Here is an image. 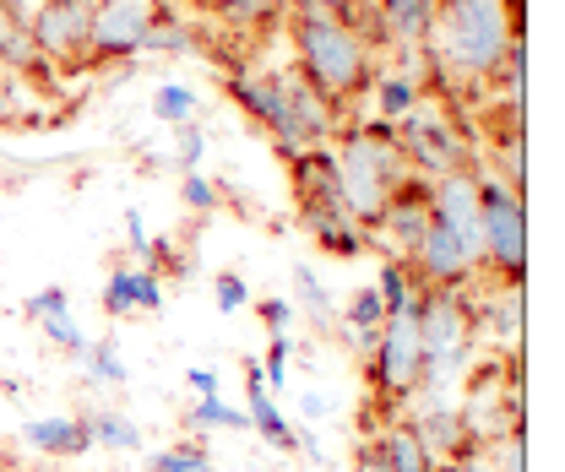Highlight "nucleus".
<instances>
[{
	"label": "nucleus",
	"mask_w": 565,
	"mask_h": 472,
	"mask_svg": "<svg viewBox=\"0 0 565 472\" xmlns=\"http://www.w3.org/2000/svg\"><path fill=\"white\" fill-rule=\"evenodd\" d=\"M6 120H22V82L11 71H0V126Z\"/></svg>",
	"instance_id": "4c0bfd02"
},
{
	"label": "nucleus",
	"mask_w": 565,
	"mask_h": 472,
	"mask_svg": "<svg viewBox=\"0 0 565 472\" xmlns=\"http://www.w3.org/2000/svg\"><path fill=\"white\" fill-rule=\"evenodd\" d=\"M180 202L191 206V212H217V206H223V185L207 180L202 169H196V174H180Z\"/></svg>",
	"instance_id": "2f4dec72"
},
{
	"label": "nucleus",
	"mask_w": 565,
	"mask_h": 472,
	"mask_svg": "<svg viewBox=\"0 0 565 472\" xmlns=\"http://www.w3.org/2000/svg\"><path fill=\"white\" fill-rule=\"evenodd\" d=\"M294 55H299V76L310 87H321L332 104L349 98V93H364L370 76H375L370 44L349 22H338L332 11H316V6L294 11Z\"/></svg>",
	"instance_id": "7ed1b4c3"
},
{
	"label": "nucleus",
	"mask_w": 565,
	"mask_h": 472,
	"mask_svg": "<svg viewBox=\"0 0 565 472\" xmlns=\"http://www.w3.org/2000/svg\"><path fill=\"white\" fill-rule=\"evenodd\" d=\"M191 50H196V33L158 0V17H152V28L141 39V55H191Z\"/></svg>",
	"instance_id": "aec40b11"
},
{
	"label": "nucleus",
	"mask_w": 565,
	"mask_h": 472,
	"mask_svg": "<svg viewBox=\"0 0 565 472\" xmlns=\"http://www.w3.org/2000/svg\"><path fill=\"white\" fill-rule=\"evenodd\" d=\"M152 17H158V0H93L87 61H98V66H126V61H137Z\"/></svg>",
	"instance_id": "423d86ee"
},
{
	"label": "nucleus",
	"mask_w": 565,
	"mask_h": 472,
	"mask_svg": "<svg viewBox=\"0 0 565 472\" xmlns=\"http://www.w3.org/2000/svg\"><path fill=\"white\" fill-rule=\"evenodd\" d=\"M228 98L256 120V126H267V136L278 141V152L288 158H299L305 152V136L294 126V109H288V87H282V71H234L228 76Z\"/></svg>",
	"instance_id": "0eeeda50"
},
{
	"label": "nucleus",
	"mask_w": 565,
	"mask_h": 472,
	"mask_svg": "<svg viewBox=\"0 0 565 472\" xmlns=\"http://www.w3.org/2000/svg\"><path fill=\"white\" fill-rule=\"evenodd\" d=\"M479 234H484V267L522 288L527 271V206L500 174H479Z\"/></svg>",
	"instance_id": "20e7f679"
},
{
	"label": "nucleus",
	"mask_w": 565,
	"mask_h": 472,
	"mask_svg": "<svg viewBox=\"0 0 565 472\" xmlns=\"http://www.w3.org/2000/svg\"><path fill=\"white\" fill-rule=\"evenodd\" d=\"M22 446H33L39 457H55V462H66V457H87V451H93V440H87V429H82V418H76V412L28 418V423H22Z\"/></svg>",
	"instance_id": "ddd939ff"
},
{
	"label": "nucleus",
	"mask_w": 565,
	"mask_h": 472,
	"mask_svg": "<svg viewBox=\"0 0 565 472\" xmlns=\"http://www.w3.org/2000/svg\"><path fill=\"white\" fill-rule=\"evenodd\" d=\"M39 332L55 342L61 353H71V358H82V353H87V342H93L82 326H76V315H50V321H39Z\"/></svg>",
	"instance_id": "473e14b6"
},
{
	"label": "nucleus",
	"mask_w": 565,
	"mask_h": 472,
	"mask_svg": "<svg viewBox=\"0 0 565 472\" xmlns=\"http://www.w3.org/2000/svg\"><path fill=\"white\" fill-rule=\"evenodd\" d=\"M39 66V50H33V33H28V22L22 17H11V11H0V71H33Z\"/></svg>",
	"instance_id": "4be33fe9"
},
{
	"label": "nucleus",
	"mask_w": 565,
	"mask_h": 472,
	"mask_svg": "<svg viewBox=\"0 0 565 472\" xmlns=\"http://www.w3.org/2000/svg\"><path fill=\"white\" fill-rule=\"evenodd\" d=\"M522 44V0H435L429 55L457 76H500V61Z\"/></svg>",
	"instance_id": "f257e3e1"
},
{
	"label": "nucleus",
	"mask_w": 565,
	"mask_h": 472,
	"mask_svg": "<svg viewBox=\"0 0 565 472\" xmlns=\"http://www.w3.org/2000/svg\"><path fill=\"white\" fill-rule=\"evenodd\" d=\"M147 472H212V457L202 446H169L147 457Z\"/></svg>",
	"instance_id": "c756f323"
},
{
	"label": "nucleus",
	"mask_w": 565,
	"mask_h": 472,
	"mask_svg": "<svg viewBox=\"0 0 565 472\" xmlns=\"http://www.w3.org/2000/svg\"><path fill=\"white\" fill-rule=\"evenodd\" d=\"M294 293H299V310L327 332V326H338V299H332V288L316 277L310 261H294Z\"/></svg>",
	"instance_id": "6ab92c4d"
},
{
	"label": "nucleus",
	"mask_w": 565,
	"mask_h": 472,
	"mask_svg": "<svg viewBox=\"0 0 565 472\" xmlns=\"http://www.w3.org/2000/svg\"><path fill=\"white\" fill-rule=\"evenodd\" d=\"M141 267H109L104 277V315L109 321H126V315H141V288H137Z\"/></svg>",
	"instance_id": "5701e85b"
},
{
	"label": "nucleus",
	"mask_w": 565,
	"mask_h": 472,
	"mask_svg": "<svg viewBox=\"0 0 565 472\" xmlns=\"http://www.w3.org/2000/svg\"><path fill=\"white\" fill-rule=\"evenodd\" d=\"M484 321H490V332L500 342L522 337V288H511V282H505V293H494V304L484 310Z\"/></svg>",
	"instance_id": "a878e982"
},
{
	"label": "nucleus",
	"mask_w": 565,
	"mask_h": 472,
	"mask_svg": "<svg viewBox=\"0 0 565 472\" xmlns=\"http://www.w3.org/2000/svg\"><path fill=\"white\" fill-rule=\"evenodd\" d=\"M202 158H207V131H202L196 120H191V126H174V158H169V163H174L180 174H196Z\"/></svg>",
	"instance_id": "7c9ffc66"
},
{
	"label": "nucleus",
	"mask_w": 565,
	"mask_h": 472,
	"mask_svg": "<svg viewBox=\"0 0 565 472\" xmlns=\"http://www.w3.org/2000/svg\"><path fill=\"white\" fill-rule=\"evenodd\" d=\"M375 457L386 462V472H435V457L424 451V440H419V429L408 423V418H397V423H386L375 440Z\"/></svg>",
	"instance_id": "2eb2a0df"
},
{
	"label": "nucleus",
	"mask_w": 565,
	"mask_h": 472,
	"mask_svg": "<svg viewBox=\"0 0 565 472\" xmlns=\"http://www.w3.org/2000/svg\"><path fill=\"white\" fill-rule=\"evenodd\" d=\"M375 293H381V304H386V315H408L414 304H419V288H414V277H408V261H381L375 267V282H370Z\"/></svg>",
	"instance_id": "412c9836"
},
{
	"label": "nucleus",
	"mask_w": 565,
	"mask_h": 472,
	"mask_svg": "<svg viewBox=\"0 0 565 472\" xmlns=\"http://www.w3.org/2000/svg\"><path fill=\"white\" fill-rule=\"evenodd\" d=\"M180 6H212V0H180Z\"/></svg>",
	"instance_id": "a18cd8bd"
},
{
	"label": "nucleus",
	"mask_w": 565,
	"mask_h": 472,
	"mask_svg": "<svg viewBox=\"0 0 565 472\" xmlns=\"http://www.w3.org/2000/svg\"><path fill=\"white\" fill-rule=\"evenodd\" d=\"M370 87H375V115L386 126H397L408 109L424 104V87L414 82V71H381V76H370Z\"/></svg>",
	"instance_id": "dca6fc26"
},
{
	"label": "nucleus",
	"mask_w": 565,
	"mask_h": 472,
	"mask_svg": "<svg viewBox=\"0 0 565 472\" xmlns=\"http://www.w3.org/2000/svg\"><path fill=\"white\" fill-rule=\"evenodd\" d=\"M212 11L228 22V28H262L282 11V0H212Z\"/></svg>",
	"instance_id": "bb28decb"
},
{
	"label": "nucleus",
	"mask_w": 565,
	"mask_h": 472,
	"mask_svg": "<svg viewBox=\"0 0 565 472\" xmlns=\"http://www.w3.org/2000/svg\"><path fill=\"white\" fill-rule=\"evenodd\" d=\"M196 115H202V93L191 82H158L152 87V120L158 126L174 131V126H191Z\"/></svg>",
	"instance_id": "a211bd4d"
},
{
	"label": "nucleus",
	"mask_w": 565,
	"mask_h": 472,
	"mask_svg": "<svg viewBox=\"0 0 565 472\" xmlns=\"http://www.w3.org/2000/svg\"><path fill=\"white\" fill-rule=\"evenodd\" d=\"M375 234L397 250L392 261H414V250H419V239L429 234V180H408L392 202H386V212H381V223H375Z\"/></svg>",
	"instance_id": "9b49d317"
},
{
	"label": "nucleus",
	"mask_w": 565,
	"mask_h": 472,
	"mask_svg": "<svg viewBox=\"0 0 565 472\" xmlns=\"http://www.w3.org/2000/svg\"><path fill=\"white\" fill-rule=\"evenodd\" d=\"M212 299H217V315H239V310L250 304V282H245L239 271H217Z\"/></svg>",
	"instance_id": "72a5a7b5"
},
{
	"label": "nucleus",
	"mask_w": 565,
	"mask_h": 472,
	"mask_svg": "<svg viewBox=\"0 0 565 472\" xmlns=\"http://www.w3.org/2000/svg\"><path fill=\"white\" fill-rule=\"evenodd\" d=\"M327 412H332V397H321V391H305V397H299V418H305V423H321Z\"/></svg>",
	"instance_id": "37998d69"
},
{
	"label": "nucleus",
	"mask_w": 565,
	"mask_h": 472,
	"mask_svg": "<svg viewBox=\"0 0 565 472\" xmlns=\"http://www.w3.org/2000/svg\"><path fill=\"white\" fill-rule=\"evenodd\" d=\"M392 136H397V147H403V158H408V169H414L419 180H440V174L468 169V147H462L457 126H451L440 109H429V104L408 109V115L392 126Z\"/></svg>",
	"instance_id": "39448f33"
},
{
	"label": "nucleus",
	"mask_w": 565,
	"mask_h": 472,
	"mask_svg": "<svg viewBox=\"0 0 565 472\" xmlns=\"http://www.w3.org/2000/svg\"><path fill=\"white\" fill-rule=\"evenodd\" d=\"M82 364V375L93 380V386H126L131 380V369H126V358H120V347L104 337V342H87V353L76 358Z\"/></svg>",
	"instance_id": "b1692460"
},
{
	"label": "nucleus",
	"mask_w": 565,
	"mask_h": 472,
	"mask_svg": "<svg viewBox=\"0 0 565 472\" xmlns=\"http://www.w3.org/2000/svg\"><path fill=\"white\" fill-rule=\"evenodd\" d=\"M126 239H131V250H137L141 261H152V234H147V217H141L137 206L126 212Z\"/></svg>",
	"instance_id": "ea45409f"
},
{
	"label": "nucleus",
	"mask_w": 565,
	"mask_h": 472,
	"mask_svg": "<svg viewBox=\"0 0 565 472\" xmlns=\"http://www.w3.org/2000/svg\"><path fill=\"white\" fill-rule=\"evenodd\" d=\"M435 472H494V468H490V457H484V451H457V457L435 462Z\"/></svg>",
	"instance_id": "79ce46f5"
},
{
	"label": "nucleus",
	"mask_w": 565,
	"mask_h": 472,
	"mask_svg": "<svg viewBox=\"0 0 565 472\" xmlns=\"http://www.w3.org/2000/svg\"><path fill=\"white\" fill-rule=\"evenodd\" d=\"M414 271H419L429 288H462L479 267L462 256V245H457L446 228H435V223H429V234H424L419 250H414Z\"/></svg>",
	"instance_id": "f8f14e48"
},
{
	"label": "nucleus",
	"mask_w": 565,
	"mask_h": 472,
	"mask_svg": "<svg viewBox=\"0 0 565 472\" xmlns=\"http://www.w3.org/2000/svg\"><path fill=\"white\" fill-rule=\"evenodd\" d=\"M87 28H93V0H44L39 17L28 22L33 50L61 66H87Z\"/></svg>",
	"instance_id": "9d476101"
},
{
	"label": "nucleus",
	"mask_w": 565,
	"mask_h": 472,
	"mask_svg": "<svg viewBox=\"0 0 565 472\" xmlns=\"http://www.w3.org/2000/svg\"><path fill=\"white\" fill-rule=\"evenodd\" d=\"M343 321H349V332H381V321H386V304H381V293L364 282L359 293L349 299V310H338Z\"/></svg>",
	"instance_id": "c85d7f7f"
},
{
	"label": "nucleus",
	"mask_w": 565,
	"mask_h": 472,
	"mask_svg": "<svg viewBox=\"0 0 565 472\" xmlns=\"http://www.w3.org/2000/svg\"><path fill=\"white\" fill-rule=\"evenodd\" d=\"M288 358H294V342H288V332H282V337H273V347H267V358H262L267 391H278L282 380H288Z\"/></svg>",
	"instance_id": "c9c22d12"
},
{
	"label": "nucleus",
	"mask_w": 565,
	"mask_h": 472,
	"mask_svg": "<svg viewBox=\"0 0 565 472\" xmlns=\"http://www.w3.org/2000/svg\"><path fill=\"white\" fill-rule=\"evenodd\" d=\"M185 386H191L196 397H217V391H223V380H217L212 364H191V369H185Z\"/></svg>",
	"instance_id": "a19ab883"
},
{
	"label": "nucleus",
	"mask_w": 565,
	"mask_h": 472,
	"mask_svg": "<svg viewBox=\"0 0 565 472\" xmlns=\"http://www.w3.org/2000/svg\"><path fill=\"white\" fill-rule=\"evenodd\" d=\"M137 288H141V315H158V310H163V277H158V271H147V267H141Z\"/></svg>",
	"instance_id": "58836bf2"
},
{
	"label": "nucleus",
	"mask_w": 565,
	"mask_h": 472,
	"mask_svg": "<svg viewBox=\"0 0 565 472\" xmlns=\"http://www.w3.org/2000/svg\"><path fill=\"white\" fill-rule=\"evenodd\" d=\"M82 429H87V440H93L98 451H141V429L126 412H115V407L82 412Z\"/></svg>",
	"instance_id": "f3484780"
},
{
	"label": "nucleus",
	"mask_w": 565,
	"mask_h": 472,
	"mask_svg": "<svg viewBox=\"0 0 565 472\" xmlns=\"http://www.w3.org/2000/svg\"><path fill=\"white\" fill-rule=\"evenodd\" d=\"M316 245H321L327 256H343V261H353V256H364L370 234H364L359 223H327V228H316Z\"/></svg>",
	"instance_id": "cd10ccee"
},
{
	"label": "nucleus",
	"mask_w": 565,
	"mask_h": 472,
	"mask_svg": "<svg viewBox=\"0 0 565 472\" xmlns=\"http://www.w3.org/2000/svg\"><path fill=\"white\" fill-rule=\"evenodd\" d=\"M429 223H435V228H446V234L462 245V256H468L473 267H484V234H479V174L457 169V174L429 180Z\"/></svg>",
	"instance_id": "1a4fd4ad"
},
{
	"label": "nucleus",
	"mask_w": 565,
	"mask_h": 472,
	"mask_svg": "<svg viewBox=\"0 0 565 472\" xmlns=\"http://www.w3.org/2000/svg\"><path fill=\"white\" fill-rule=\"evenodd\" d=\"M0 386H6V375H0Z\"/></svg>",
	"instance_id": "49530a36"
},
{
	"label": "nucleus",
	"mask_w": 565,
	"mask_h": 472,
	"mask_svg": "<svg viewBox=\"0 0 565 472\" xmlns=\"http://www.w3.org/2000/svg\"><path fill=\"white\" fill-rule=\"evenodd\" d=\"M185 429H250L245 407H228L223 397H196L185 412Z\"/></svg>",
	"instance_id": "393cba45"
},
{
	"label": "nucleus",
	"mask_w": 565,
	"mask_h": 472,
	"mask_svg": "<svg viewBox=\"0 0 565 472\" xmlns=\"http://www.w3.org/2000/svg\"><path fill=\"white\" fill-rule=\"evenodd\" d=\"M22 315H28V321H50V315H71V293H66V288H55V282H50V288H39L33 299H22Z\"/></svg>",
	"instance_id": "f704fd0d"
},
{
	"label": "nucleus",
	"mask_w": 565,
	"mask_h": 472,
	"mask_svg": "<svg viewBox=\"0 0 565 472\" xmlns=\"http://www.w3.org/2000/svg\"><path fill=\"white\" fill-rule=\"evenodd\" d=\"M370 369H375V380H381V397H392V403H414V391H419V369H424V347H419L414 310L381 321V337H375V353H370Z\"/></svg>",
	"instance_id": "6e6552de"
},
{
	"label": "nucleus",
	"mask_w": 565,
	"mask_h": 472,
	"mask_svg": "<svg viewBox=\"0 0 565 472\" xmlns=\"http://www.w3.org/2000/svg\"><path fill=\"white\" fill-rule=\"evenodd\" d=\"M375 17L386 28V39L424 50L429 44V28H435V0H375Z\"/></svg>",
	"instance_id": "4468645a"
},
{
	"label": "nucleus",
	"mask_w": 565,
	"mask_h": 472,
	"mask_svg": "<svg viewBox=\"0 0 565 472\" xmlns=\"http://www.w3.org/2000/svg\"><path fill=\"white\" fill-rule=\"evenodd\" d=\"M256 310H262V326H267L273 337H282V332L294 326V299H262Z\"/></svg>",
	"instance_id": "e433bc0d"
},
{
	"label": "nucleus",
	"mask_w": 565,
	"mask_h": 472,
	"mask_svg": "<svg viewBox=\"0 0 565 472\" xmlns=\"http://www.w3.org/2000/svg\"><path fill=\"white\" fill-rule=\"evenodd\" d=\"M359 472H386V462L375 457V446H364V451H359Z\"/></svg>",
	"instance_id": "c03bdc74"
},
{
	"label": "nucleus",
	"mask_w": 565,
	"mask_h": 472,
	"mask_svg": "<svg viewBox=\"0 0 565 472\" xmlns=\"http://www.w3.org/2000/svg\"><path fill=\"white\" fill-rule=\"evenodd\" d=\"M332 152H338V191H343L349 217L364 228V234H375L386 202L414 180V169H408L397 136H392L386 120H375L370 131H349L343 147H332Z\"/></svg>",
	"instance_id": "f03ea898"
}]
</instances>
